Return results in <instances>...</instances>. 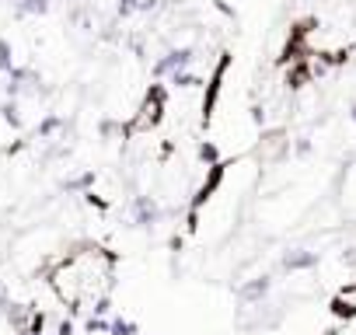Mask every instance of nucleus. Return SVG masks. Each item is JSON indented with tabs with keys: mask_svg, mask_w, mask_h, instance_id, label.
<instances>
[{
	"mask_svg": "<svg viewBox=\"0 0 356 335\" xmlns=\"http://www.w3.org/2000/svg\"><path fill=\"white\" fill-rule=\"evenodd\" d=\"M269 290H273V279L269 276H255V279H248V283L238 286V300L241 304H262L269 297Z\"/></svg>",
	"mask_w": 356,
	"mask_h": 335,
	"instance_id": "4",
	"label": "nucleus"
},
{
	"mask_svg": "<svg viewBox=\"0 0 356 335\" xmlns=\"http://www.w3.org/2000/svg\"><path fill=\"white\" fill-rule=\"evenodd\" d=\"M49 0H15V15L18 18H42V15H49Z\"/></svg>",
	"mask_w": 356,
	"mask_h": 335,
	"instance_id": "5",
	"label": "nucleus"
},
{
	"mask_svg": "<svg viewBox=\"0 0 356 335\" xmlns=\"http://www.w3.org/2000/svg\"><path fill=\"white\" fill-rule=\"evenodd\" d=\"M95 186V172H84V175H77V179H67L63 182V189L67 193H88Z\"/></svg>",
	"mask_w": 356,
	"mask_h": 335,
	"instance_id": "9",
	"label": "nucleus"
},
{
	"mask_svg": "<svg viewBox=\"0 0 356 335\" xmlns=\"http://www.w3.org/2000/svg\"><path fill=\"white\" fill-rule=\"evenodd\" d=\"M105 335H140V328H136L129 318H119V314H115V318H108V332H105Z\"/></svg>",
	"mask_w": 356,
	"mask_h": 335,
	"instance_id": "8",
	"label": "nucleus"
},
{
	"mask_svg": "<svg viewBox=\"0 0 356 335\" xmlns=\"http://www.w3.org/2000/svg\"><path fill=\"white\" fill-rule=\"evenodd\" d=\"M203 161H217V147L213 143H203Z\"/></svg>",
	"mask_w": 356,
	"mask_h": 335,
	"instance_id": "14",
	"label": "nucleus"
},
{
	"mask_svg": "<svg viewBox=\"0 0 356 335\" xmlns=\"http://www.w3.org/2000/svg\"><path fill=\"white\" fill-rule=\"evenodd\" d=\"M0 119H4L11 129H22V126H25L22 105H18V101H11V98H8V101H0Z\"/></svg>",
	"mask_w": 356,
	"mask_h": 335,
	"instance_id": "6",
	"label": "nucleus"
},
{
	"mask_svg": "<svg viewBox=\"0 0 356 335\" xmlns=\"http://www.w3.org/2000/svg\"><path fill=\"white\" fill-rule=\"evenodd\" d=\"M98 133H102V136H115V133H119V122H112V119H102V122H98Z\"/></svg>",
	"mask_w": 356,
	"mask_h": 335,
	"instance_id": "13",
	"label": "nucleus"
},
{
	"mask_svg": "<svg viewBox=\"0 0 356 335\" xmlns=\"http://www.w3.org/2000/svg\"><path fill=\"white\" fill-rule=\"evenodd\" d=\"M196 67V46H171L164 56L154 60V77H171V74H186Z\"/></svg>",
	"mask_w": 356,
	"mask_h": 335,
	"instance_id": "1",
	"label": "nucleus"
},
{
	"mask_svg": "<svg viewBox=\"0 0 356 335\" xmlns=\"http://www.w3.org/2000/svg\"><path fill=\"white\" fill-rule=\"evenodd\" d=\"M293 150H297V154H307V150H311V140H307V136H300V140H297V147H293Z\"/></svg>",
	"mask_w": 356,
	"mask_h": 335,
	"instance_id": "15",
	"label": "nucleus"
},
{
	"mask_svg": "<svg viewBox=\"0 0 356 335\" xmlns=\"http://www.w3.org/2000/svg\"><path fill=\"white\" fill-rule=\"evenodd\" d=\"M18 63H15V49L8 39H0V74H11Z\"/></svg>",
	"mask_w": 356,
	"mask_h": 335,
	"instance_id": "10",
	"label": "nucleus"
},
{
	"mask_svg": "<svg viewBox=\"0 0 356 335\" xmlns=\"http://www.w3.org/2000/svg\"><path fill=\"white\" fill-rule=\"evenodd\" d=\"M129 220L140 231H157L161 220H164V210H161V203L154 196H133L129 199Z\"/></svg>",
	"mask_w": 356,
	"mask_h": 335,
	"instance_id": "2",
	"label": "nucleus"
},
{
	"mask_svg": "<svg viewBox=\"0 0 356 335\" xmlns=\"http://www.w3.org/2000/svg\"><path fill=\"white\" fill-rule=\"evenodd\" d=\"M349 122H353V126H356V101H353V105H349Z\"/></svg>",
	"mask_w": 356,
	"mask_h": 335,
	"instance_id": "16",
	"label": "nucleus"
},
{
	"mask_svg": "<svg viewBox=\"0 0 356 335\" xmlns=\"http://www.w3.org/2000/svg\"><path fill=\"white\" fill-rule=\"evenodd\" d=\"M60 129H67V119H63V115H53V112H49V115H46L42 122H39V140H53V136H56Z\"/></svg>",
	"mask_w": 356,
	"mask_h": 335,
	"instance_id": "7",
	"label": "nucleus"
},
{
	"mask_svg": "<svg viewBox=\"0 0 356 335\" xmlns=\"http://www.w3.org/2000/svg\"><path fill=\"white\" fill-rule=\"evenodd\" d=\"M133 4V15H150V11H157V0H129Z\"/></svg>",
	"mask_w": 356,
	"mask_h": 335,
	"instance_id": "12",
	"label": "nucleus"
},
{
	"mask_svg": "<svg viewBox=\"0 0 356 335\" xmlns=\"http://www.w3.org/2000/svg\"><path fill=\"white\" fill-rule=\"evenodd\" d=\"M280 265L286 272H307V269L318 265V252H311V248H286L280 255Z\"/></svg>",
	"mask_w": 356,
	"mask_h": 335,
	"instance_id": "3",
	"label": "nucleus"
},
{
	"mask_svg": "<svg viewBox=\"0 0 356 335\" xmlns=\"http://www.w3.org/2000/svg\"><path fill=\"white\" fill-rule=\"evenodd\" d=\"M168 81H171V88H196V84H200V77H196L193 70H186V74H171Z\"/></svg>",
	"mask_w": 356,
	"mask_h": 335,
	"instance_id": "11",
	"label": "nucleus"
}]
</instances>
